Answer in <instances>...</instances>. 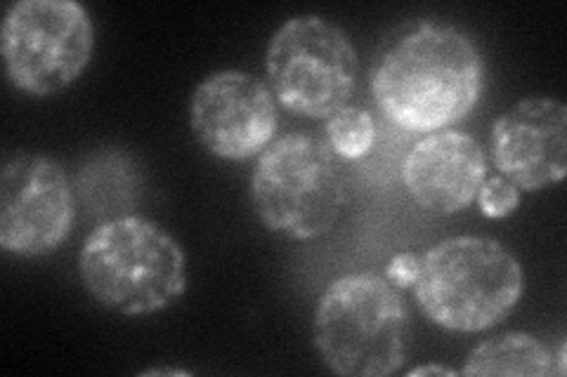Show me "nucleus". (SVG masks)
<instances>
[{
  "label": "nucleus",
  "mask_w": 567,
  "mask_h": 377,
  "mask_svg": "<svg viewBox=\"0 0 567 377\" xmlns=\"http://www.w3.org/2000/svg\"><path fill=\"white\" fill-rule=\"evenodd\" d=\"M265 69L279 106L329 121L346 109L358 87L360 57L341 27L319 14H298L275 31Z\"/></svg>",
  "instance_id": "nucleus-6"
},
{
  "label": "nucleus",
  "mask_w": 567,
  "mask_h": 377,
  "mask_svg": "<svg viewBox=\"0 0 567 377\" xmlns=\"http://www.w3.org/2000/svg\"><path fill=\"white\" fill-rule=\"evenodd\" d=\"M419 310L452 333H483L502 323L523 297L518 258L489 237H452L421 255L414 283Z\"/></svg>",
  "instance_id": "nucleus-3"
},
{
  "label": "nucleus",
  "mask_w": 567,
  "mask_h": 377,
  "mask_svg": "<svg viewBox=\"0 0 567 377\" xmlns=\"http://www.w3.org/2000/svg\"><path fill=\"white\" fill-rule=\"evenodd\" d=\"M402 179L421 208L454 214L475 201L487 179V156L481 142L466 133H431L406 154Z\"/></svg>",
  "instance_id": "nucleus-11"
},
{
  "label": "nucleus",
  "mask_w": 567,
  "mask_h": 377,
  "mask_svg": "<svg viewBox=\"0 0 567 377\" xmlns=\"http://www.w3.org/2000/svg\"><path fill=\"white\" fill-rule=\"evenodd\" d=\"M79 276L95 302L123 316L164 312L187 291V258L175 237L142 214L95 227L79 255Z\"/></svg>",
  "instance_id": "nucleus-2"
},
{
  "label": "nucleus",
  "mask_w": 567,
  "mask_h": 377,
  "mask_svg": "<svg viewBox=\"0 0 567 377\" xmlns=\"http://www.w3.org/2000/svg\"><path fill=\"white\" fill-rule=\"evenodd\" d=\"M421 272V258L416 253H400L390 260L385 269V279L395 285V289H412Z\"/></svg>",
  "instance_id": "nucleus-15"
},
{
  "label": "nucleus",
  "mask_w": 567,
  "mask_h": 377,
  "mask_svg": "<svg viewBox=\"0 0 567 377\" xmlns=\"http://www.w3.org/2000/svg\"><path fill=\"white\" fill-rule=\"evenodd\" d=\"M0 48L17 90L52 97L91 64L95 27L76 0H17L6 14Z\"/></svg>",
  "instance_id": "nucleus-7"
},
{
  "label": "nucleus",
  "mask_w": 567,
  "mask_h": 377,
  "mask_svg": "<svg viewBox=\"0 0 567 377\" xmlns=\"http://www.w3.org/2000/svg\"><path fill=\"white\" fill-rule=\"evenodd\" d=\"M494 168L511 185L539 191L567 175V106L556 97H527L492 125Z\"/></svg>",
  "instance_id": "nucleus-10"
},
{
  "label": "nucleus",
  "mask_w": 567,
  "mask_h": 377,
  "mask_svg": "<svg viewBox=\"0 0 567 377\" xmlns=\"http://www.w3.org/2000/svg\"><path fill=\"white\" fill-rule=\"evenodd\" d=\"M565 354H567V345H565V343H560V347H558V356L554 358V362L558 364V366H556V375H565V370H567Z\"/></svg>",
  "instance_id": "nucleus-17"
},
{
  "label": "nucleus",
  "mask_w": 567,
  "mask_h": 377,
  "mask_svg": "<svg viewBox=\"0 0 567 377\" xmlns=\"http://www.w3.org/2000/svg\"><path fill=\"white\" fill-rule=\"evenodd\" d=\"M554 364L551 352L535 335L506 333L477 345L458 373L468 377H546L556 375Z\"/></svg>",
  "instance_id": "nucleus-12"
},
{
  "label": "nucleus",
  "mask_w": 567,
  "mask_h": 377,
  "mask_svg": "<svg viewBox=\"0 0 567 377\" xmlns=\"http://www.w3.org/2000/svg\"><path fill=\"white\" fill-rule=\"evenodd\" d=\"M312 339L336 375L388 377L406 362L410 312L385 276L348 274L319 297Z\"/></svg>",
  "instance_id": "nucleus-4"
},
{
  "label": "nucleus",
  "mask_w": 567,
  "mask_h": 377,
  "mask_svg": "<svg viewBox=\"0 0 567 377\" xmlns=\"http://www.w3.org/2000/svg\"><path fill=\"white\" fill-rule=\"evenodd\" d=\"M421 375H458L454 368H445V366H421V368H414L410 370V377H421Z\"/></svg>",
  "instance_id": "nucleus-16"
},
{
  "label": "nucleus",
  "mask_w": 567,
  "mask_h": 377,
  "mask_svg": "<svg viewBox=\"0 0 567 377\" xmlns=\"http://www.w3.org/2000/svg\"><path fill=\"white\" fill-rule=\"evenodd\" d=\"M71 227L74 189L64 168L43 154H12L0 172V248L41 258L69 239Z\"/></svg>",
  "instance_id": "nucleus-8"
},
{
  "label": "nucleus",
  "mask_w": 567,
  "mask_h": 377,
  "mask_svg": "<svg viewBox=\"0 0 567 377\" xmlns=\"http://www.w3.org/2000/svg\"><path fill=\"white\" fill-rule=\"evenodd\" d=\"M483 85L481 48L450 24H421L404 33L371 74L381 114L406 133H440L464 121Z\"/></svg>",
  "instance_id": "nucleus-1"
},
{
  "label": "nucleus",
  "mask_w": 567,
  "mask_h": 377,
  "mask_svg": "<svg viewBox=\"0 0 567 377\" xmlns=\"http://www.w3.org/2000/svg\"><path fill=\"white\" fill-rule=\"evenodd\" d=\"M377 142V123L360 106H346L327 121V145L346 160H358L369 154Z\"/></svg>",
  "instance_id": "nucleus-13"
},
{
  "label": "nucleus",
  "mask_w": 567,
  "mask_h": 377,
  "mask_svg": "<svg viewBox=\"0 0 567 377\" xmlns=\"http://www.w3.org/2000/svg\"><path fill=\"white\" fill-rule=\"evenodd\" d=\"M189 125L208 154L223 160H248L275 142L279 104L270 85L258 76L223 69L194 90Z\"/></svg>",
  "instance_id": "nucleus-9"
},
{
  "label": "nucleus",
  "mask_w": 567,
  "mask_h": 377,
  "mask_svg": "<svg viewBox=\"0 0 567 377\" xmlns=\"http://www.w3.org/2000/svg\"><path fill=\"white\" fill-rule=\"evenodd\" d=\"M251 203L258 220L293 241L327 237L348 206L341 158L327 139L291 133L258 156L251 177Z\"/></svg>",
  "instance_id": "nucleus-5"
},
{
  "label": "nucleus",
  "mask_w": 567,
  "mask_h": 377,
  "mask_svg": "<svg viewBox=\"0 0 567 377\" xmlns=\"http://www.w3.org/2000/svg\"><path fill=\"white\" fill-rule=\"evenodd\" d=\"M475 201L487 218H506V214L516 212V208L520 206V189L511 185L506 177L496 175L481 185Z\"/></svg>",
  "instance_id": "nucleus-14"
}]
</instances>
